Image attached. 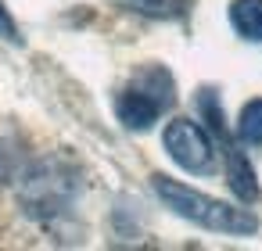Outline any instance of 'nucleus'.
Returning <instances> with one entry per match:
<instances>
[{
    "label": "nucleus",
    "instance_id": "1",
    "mask_svg": "<svg viewBox=\"0 0 262 251\" xmlns=\"http://www.w3.org/2000/svg\"><path fill=\"white\" fill-rule=\"evenodd\" d=\"M151 187H155L158 201H162L172 215H180V219H187V222H194V226H201V230L226 233V237H251V233L258 230V219H255L248 208H237V204H230V201H219V197H212V194H201V190H194V187H187V183H180V179L151 176Z\"/></svg>",
    "mask_w": 262,
    "mask_h": 251
},
{
    "label": "nucleus",
    "instance_id": "2",
    "mask_svg": "<svg viewBox=\"0 0 262 251\" xmlns=\"http://www.w3.org/2000/svg\"><path fill=\"white\" fill-rule=\"evenodd\" d=\"M79 187H83L79 169L69 158H43L29 172H22L18 201H22V212L29 219L51 222V219H58L72 208Z\"/></svg>",
    "mask_w": 262,
    "mask_h": 251
},
{
    "label": "nucleus",
    "instance_id": "3",
    "mask_svg": "<svg viewBox=\"0 0 262 251\" xmlns=\"http://www.w3.org/2000/svg\"><path fill=\"white\" fill-rule=\"evenodd\" d=\"M162 144H165V154L183 169V172H212L215 169V147H212V136L201 122H190V119H172L162 133Z\"/></svg>",
    "mask_w": 262,
    "mask_h": 251
},
{
    "label": "nucleus",
    "instance_id": "4",
    "mask_svg": "<svg viewBox=\"0 0 262 251\" xmlns=\"http://www.w3.org/2000/svg\"><path fill=\"white\" fill-rule=\"evenodd\" d=\"M162 111H165V104H162L158 97H151V94H147L144 86H137V83L115 97V115H119V122H122L126 129H133V133L151 129V126L162 119Z\"/></svg>",
    "mask_w": 262,
    "mask_h": 251
},
{
    "label": "nucleus",
    "instance_id": "5",
    "mask_svg": "<svg viewBox=\"0 0 262 251\" xmlns=\"http://www.w3.org/2000/svg\"><path fill=\"white\" fill-rule=\"evenodd\" d=\"M223 154H226V183H230V190H233L244 204L258 201V179H255V169H251L248 154H244L233 140H223Z\"/></svg>",
    "mask_w": 262,
    "mask_h": 251
},
{
    "label": "nucleus",
    "instance_id": "6",
    "mask_svg": "<svg viewBox=\"0 0 262 251\" xmlns=\"http://www.w3.org/2000/svg\"><path fill=\"white\" fill-rule=\"evenodd\" d=\"M230 26L241 40L262 43V0H230Z\"/></svg>",
    "mask_w": 262,
    "mask_h": 251
},
{
    "label": "nucleus",
    "instance_id": "7",
    "mask_svg": "<svg viewBox=\"0 0 262 251\" xmlns=\"http://www.w3.org/2000/svg\"><path fill=\"white\" fill-rule=\"evenodd\" d=\"M119 4L133 15H144V18H155V22H176L187 15L190 0H119Z\"/></svg>",
    "mask_w": 262,
    "mask_h": 251
},
{
    "label": "nucleus",
    "instance_id": "8",
    "mask_svg": "<svg viewBox=\"0 0 262 251\" xmlns=\"http://www.w3.org/2000/svg\"><path fill=\"white\" fill-rule=\"evenodd\" d=\"M133 83H137V86H144L151 97H158V101L165 104V111L176 104V83H172V76H169L162 65H147V69H140Z\"/></svg>",
    "mask_w": 262,
    "mask_h": 251
},
{
    "label": "nucleus",
    "instance_id": "9",
    "mask_svg": "<svg viewBox=\"0 0 262 251\" xmlns=\"http://www.w3.org/2000/svg\"><path fill=\"white\" fill-rule=\"evenodd\" d=\"M237 140L248 144V147H258L262 144V97L248 101L237 115Z\"/></svg>",
    "mask_w": 262,
    "mask_h": 251
},
{
    "label": "nucleus",
    "instance_id": "10",
    "mask_svg": "<svg viewBox=\"0 0 262 251\" xmlns=\"http://www.w3.org/2000/svg\"><path fill=\"white\" fill-rule=\"evenodd\" d=\"M198 111H201V119L208 122V133L223 144V140H230V133H226V119H223V108H219V97H215V90H201L198 94Z\"/></svg>",
    "mask_w": 262,
    "mask_h": 251
},
{
    "label": "nucleus",
    "instance_id": "11",
    "mask_svg": "<svg viewBox=\"0 0 262 251\" xmlns=\"http://www.w3.org/2000/svg\"><path fill=\"white\" fill-rule=\"evenodd\" d=\"M0 36L11 40V43H18V29H15L11 15H8V8H4V0H0Z\"/></svg>",
    "mask_w": 262,
    "mask_h": 251
}]
</instances>
